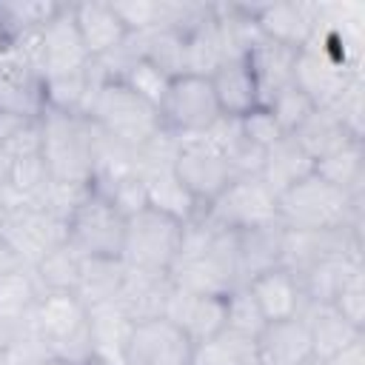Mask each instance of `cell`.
Listing matches in <instances>:
<instances>
[{"mask_svg": "<svg viewBox=\"0 0 365 365\" xmlns=\"http://www.w3.org/2000/svg\"><path fill=\"white\" fill-rule=\"evenodd\" d=\"M177 288L194 294L225 297L242 285L240 259H237V234L217 228L205 214L194 217L182 228L180 254L168 271Z\"/></svg>", "mask_w": 365, "mask_h": 365, "instance_id": "obj_1", "label": "cell"}, {"mask_svg": "<svg viewBox=\"0 0 365 365\" xmlns=\"http://www.w3.org/2000/svg\"><path fill=\"white\" fill-rule=\"evenodd\" d=\"M277 220L291 231H334L362 222V197L345 194L314 171L277 197Z\"/></svg>", "mask_w": 365, "mask_h": 365, "instance_id": "obj_2", "label": "cell"}, {"mask_svg": "<svg viewBox=\"0 0 365 365\" xmlns=\"http://www.w3.org/2000/svg\"><path fill=\"white\" fill-rule=\"evenodd\" d=\"M40 128V157L48 177L57 182L88 185L91 182V148L94 131L83 114H66L46 108L37 120Z\"/></svg>", "mask_w": 365, "mask_h": 365, "instance_id": "obj_3", "label": "cell"}, {"mask_svg": "<svg viewBox=\"0 0 365 365\" xmlns=\"http://www.w3.org/2000/svg\"><path fill=\"white\" fill-rule=\"evenodd\" d=\"M86 120L111 134L114 140L137 148L148 137H154L160 125V111L148 100H143L134 88H128L120 77H106L88 100Z\"/></svg>", "mask_w": 365, "mask_h": 365, "instance_id": "obj_4", "label": "cell"}, {"mask_svg": "<svg viewBox=\"0 0 365 365\" xmlns=\"http://www.w3.org/2000/svg\"><path fill=\"white\" fill-rule=\"evenodd\" d=\"M182 228L185 222H180L177 217L145 205L125 220V240L120 259L137 271L168 274L182 245Z\"/></svg>", "mask_w": 365, "mask_h": 365, "instance_id": "obj_5", "label": "cell"}, {"mask_svg": "<svg viewBox=\"0 0 365 365\" xmlns=\"http://www.w3.org/2000/svg\"><path fill=\"white\" fill-rule=\"evenodd\" d=\"M34 322L54 359L74 365L91 359L88 308L77 299L74 291H43L34 308Z\"/></svg>", "mask_w": 365, "mask_h": 365, "instance_id": "obj_6", "label": "cell"}, {"mask_svg": "<svg viewBox=\"0 0 365 365\" xmlns=\"http://www.w3.org/2000/svg\"><path fill=\"white\" fill-rule=\"evenodd\" d=\"M9 48H14L17 54H23L40 74L46 77H60V74H71L80 71L91 63L80 31L74 26V14H71V3H60L57 14L29 40L11 43Z\"/></svg>", "mask_w": 365, "mask_h": 365, "instance_id": "obj_7", "label": "cell"}, {"mask_svg": "<svg viewBox=\"0 0 365 365\" xmlns=\"http://www.w3.org/2000/svg\"><path fill=\"white\" fill-rule=\"evenodd\" d=\"M125 214L91 185L66 220V240L83 257H111L120 259L125 240Z\"/></svg>", "mask_w": 365, "mask_h": 365, "instance_id": "obj_8", "label": "cell"}, {"mask_svg": "<svg viewBox=\"0 0 365 365\" xmlns=\"http://www.w3.org/2000/svg\"><path fill=\"white\" fill-rule=\"evenodd\" d=\"M160 125L174 137H197L205 134L220 117V103L214 97L211 80L200 74H180L168 83L160 106Z\"/></svg>", "mask_w": 365, "mask_h": 365, "instance_id": "obj_9", "label": "cell"}, {"mask_svg": "<svg viewBox=\"0 0 365 365\" xmlns=\"http://www.w3.org/2000/svg\"><path fill=\"white\" fill-rule=\"evenodd\" d=\"M217 228L225 231H245L254 225L277 222V197L274 191L259 180V174L251 177H234L202 211Z\"/></svg>", "mask_w": 365, "mask_h": 365, "instance_id": "obj_10", "label": "cell"}, {"mask_svg": "<svg viewBox=\"0 0 365 365\" xmlns=\"http://www.w3.org/2000/svg\"><path fill=\"white\" fill-rule=\"evenodd\" d=\"M0 237L26 268H34L51 248L66 242V222L43 211L37 202L0 208Z\"/></svg>", "mask_w": 365, "mask_h": 365, "instance_id": "obj_11", "label": "cell"}, {"mask_svg": "<svg viewBox=\"0 0 365 365\" xmlns=\"http://www.w3.org/2000/svg\"><path fill=\"white\" fill-rule=\"evenodd\" d=\"M174 174L202 211L234 180L225 157L220 154V148L205 134L180 140L177 157H174Z\"/></svg>", "mask_w": 365, "mask_h": 365, "instance_id": "obj_12", "label": "cell"}, {"mask_svg": "<svg viewBox=\"0 0 365 365\" xmlns=\"http://www.w3.org/2000/svg\"><path fill=\"white\" fill-rule=\"evenodd\" d=\"M125 365H191L194 342L165 317L134 322L125 351Z\"/></svg>", "mask_w": 365, "mask_h": 365, "instance_id": "obj_13", "label": "cell"}, {"mask_svg": "<svg viewBox=\"0 0 365 365\" xmlns=\"http://www.w3.org/2000/svg\"><path fill=\"white\" fill-rule=\"evenodd\" d=\"M0 111L23 120H40L46 111L43 74L9 46L0 54Z\"/></svg>", "mask_w": 365, "mask_h": 365, "instance_id": "obj_14", "label": "cell"}, {"mask_svg": "<svg viewBox=\"0 0 365 365\" xmlns=\"http://www.w3.org/2000/svg\"><path fill=\"white\" fill-rule=\"evenodd\" d=\"M254 17L262 31V37L302 48L317 26H319V6L305 3V0H291V3H254Z\"/></svg>", "mask_w": 365, "mask_h": 365, "instance_id": "obj_15", "label": "cell"}, {"mask_svg": "<svg viewBox=\"0 0 365 365\" xmlns=\"http://www.w3.org/2000/svg\"><path fill=\"white\" fill-rule=\"evenodd\" d=\"M163 317L171 319L194 345H200L225 328V297L194 294L174 285Z\"/></svg>", "mask_w": 365, "mask_h": 365, "instance_id": "obj_16", "label": "cell"}, {"mask_svg": "<svg viewBox=\"0 0 365 365\" xmlns=\"http://www.w3.org/2000/svg\"><path fill=\"white\" fill-rule=\"evenodd\" d=\"M43 297V288L34 279L31 268L0 277V348H9L23 331L34 325V308Z\"/></svg>", "mask_w": 365, "mask_h": 365, "instance_id": "obj_17", "label": "cell"}, {"mask_svg": "<svg viewBox=\"0 0 365 365\" xmlns=\"http://www.w3.org/2000/svg\"><path fill=\"white\" fill-rule=\"evenodd\" d=\"M356 77V71L342 68L339 63H334L331 57H325L319 48L314 46H302L297 51V63H294V86L317 106V108H328L342 88Z\"/></svg>", "mask_w": 365, "mask_h": 365, "instance_id": "obj_18", "label": "cell"}, {"mask_svg": "<svg viewBox=\"0 0 365 365\" xmlns=\"http://www.w3.org/2000/svg\"><path fill=\"white\" fill-rule=\"evenodd\" d=\"M71 14H74V26L91 60H100L117 51L128 37V29L114 11V3H100V0L71 3Z\"/></svg>", "mask_w": 365, "mask_h": 365, "instance_id": "obj_19", "label": "cell"}, {"mask_svg": "<svg viewBox=\"0 0 365 365\" xmlns=\"http://www.w3.org/2000/svg\"><path fill=\"white\" fill-rule=\"evenodd\" d=\"M245 288L257 299L265 322L299 317L302 308H305V297H302V288H299L297 274L288 271V268H282V265L279 268H271L265 274H257L254 279L245 282Z\"/></svg>", "mask_w": 365, "mask_h": 365, "instance_id": "obj_20", "label": "cell"}, {"mask_svg": "<svg viewBox=\"0 0 365 365\" xmlns=\"http://www.w3.org/2000/svg\"><path fill=\"white\" fill-rule=\"evenodd\" d=\"M171 288L174 282L168 274H151V271H137L125 265V279H123L117 305L125 311L131 322L157 319L165 314Z\"/></svg>", "mask_w": 365, "mask_h": 365, "instance_id": "obj_21", "label": "cell"}, {"mask_svg": "<svg viewBox=\"0 0 365 365\" xmlns=\"http://www.w3.org/2000/svg\"><path fill=\"white\" fill-rule=\"evenodd\" d=\"M234 234H237V259H240L242 285L248 279H254L257 274H265V271L282 265L285 225L279 220L265 222V225H254L245 231H234Z\"/></svg>", "mask_w": 365, "mask_h": 365, "instance_id": "obj_22", "label": "cell"}, {"mask_svg": "<svg viewBox=\"0 0 365 365\" xmlns=\"http://www.w3.org/2000/svg\"><path fill=\"white\" fill-rule=\"evenodd\" d=\"M257 359L262 365H305L314 359L305 322L299 317L268 322L257 336Z\"/></svg>", "mask_w": 365, "mask_h": 365, "instance_id": "obj_23", "label": "cell"}, {"mask_svg": "<svg viewBox=\"0 0 365 365\" xmlns=\"http://www.w3.org/2000/svg\"><path fill=\"white\" fill-rule=\"evenodd\" d=\"M297 51L291 46L274 43L268 37H262L251 51H248V66L254 71L257 88H259V106H265L274 94H279L282 88H288L294 83V63H297Z\"/></svg>", "mask_w": 365, "mask_h": 365, "instance_id": "obj_24", "label": "cell"}, {"mask_svg": "<svg viewBox=\"0 0 365 365\" xmlns=\"http://www.w3.org/2000/svg\"><path fill=\"white\" fill-rule=\"evenodd\" d=\"M208 80H211L222 117H242L259 106V88H257L254 71L245 57L225 60Z\"/></svg>", "mask_w": 365, "mask_h": 365, "instance_id": "obj_25", "label": "cell"}, {"mask_svg": "<svg viewBox=\"0 0 365 365\" xmlns=\"http://www.w3.org/2000/svg\"><path fill=\"white\" fill-rule=\"evenodd\" d=\"M299 319L305 322L314 356H319V359H328L331 354H336L339 348H345L348 342H354L356 336L365 334L354 322H348L331 302H305Z\"/></svg>", "mask_w": 365, "mask_h": 365, "instance_id": "obj_26", "label": "cell"}, {"mask_svg": "<svg viewBox=\"0 0 365 365\" xmlns=\"http://www.w3.org/2000/svg\"><path fill=\"white\" fill-rule=\"evenodd\" d=\"M308 174H314V160L294 143V137L285 134L274 145L265 148L262 165H259V180L274 191V197H279L282 191H288L291 185L305 180Z\"/></svg>", "mask_w": 365, "mask_h": 365, "instance_id": "obj_27", "label": "cell"}, {"mask_svg": "<svg viewBox=\"0 0 365 365\" xmlns=\"http://www.w3.org/2000/svg\"><path fill=\"white\" fill-rule=\"evenodd\" d=\"M131 319L117 302L88 308V339H91V356L106 362H123V351L131 334Z\"/></svg>", "mask_w": 365, "mask_h": 365, "instance_id": "obj_28", "label": "cell"}, {"mask_svg": "<svg viewBox=\"0 0 365 365\" xmlns=\"http://www.w3.org/2000/svg\"><path fill=\"white\" fill-rule=\"evenodd\" d=\"M123 279H125V262L123 259L83 257V268H80V279H77L74 294L86 308L108 305V302H117Z\"/></svg>", "mask_w": 365, "mask_h": 365, "instance_id": "obj_29", "label": "cell"}, {"mask_svg": "<svg viewBox=\"0 0 365 365\" xmlns=\"http://www.w3.org/2000/svg\"><path fill=\"white\" fill-rule=\"evenodd\" d=\"M356 268H362V259H354L345 254H331L305 265L302 271H297L305 302H334V297Z\"/></svg>", "mask_w": 365, "mask_h": 365, "instance_id": "obj_30", "label": "cell"}, {"mask_svg": "<svg viewBox=\"0 0 365 365\" xmlns=\"http://www.w3.org/2000/svg\"><path fill=\"white\" fill-rule=\"evenodd\" d=\"M205 137L220 148V154L225 157V163H228V168H231L234 177L259 174L265 148L254 145V143L242 134L237 117H220V120L205 131Z\"/></svg>", "mask_w": 365, "mask_h": 365, "instance_id": "obj_31", "label": "cell"}, {"mask_svg": "<svg viewBox=\"0 0 365 365\" xmlns=\"http://www.w3.org/2000/svg\"><path fill=\"white\" fill-rule=\"evenodd\" d=\"M288 137H294V143H297L314 163H319V160L328 157L331 151L342 148L345 143L356 140V137L348 134V128L336 120V114H334L331 108H314V111L299 123V128H297L294 134H288Z\"/></svg>", "mask_w": 365, "mask_h": 365, "instance_id": "obj_32", "label": "cell"}, {"mask_svg": "<svg viewBox=\"0 0 365 365\" xmlns=\"http://www.w3.org/2000/svg\"><path fill=\"white\" fill-rule=\"evenodd\" d=\"M54 0H0V40L6 46L34 37L54 14Z\"/></svg>", "mask_w": 365, "mask_h": 365, "instance_id": "obj_33", "label": "cell"}, {"mask_svg": "<svg viewBox=\"0 0 365 365\" xmlns=\"http://www.w3.org/2000/svg\"><path fill=\"white\" fill-rule=\"evenodd\" d=\"M314 171L328 180L331 185L342 188L351 197H362L365 191V148L362 140H351L342 148L331 151L319 163H314Z\"/></svg>", "mask_w": 365, "mask_h": 365, "instance_id": "obj_34", "label": "cell"}, {"mask_svg": "<svg viewBox=\"0 0 365 365\" xmlns=\"http://www.w3.org/2000/svg\"><path fill=\"white\" fill-rule=\"evenodd\" d=\"M140 177V174H137ZM143 188H145V200L151 208L165 211L171 217H177L180 222H191L194 217L202 214V208L191 200V194L182 188V182L177 180L174 168L165 171H154V174H143Z\"/></svg>", "mask_w": 365, "mask_h": 365, "instance_id": "obj_35", "label": "cell"}, {"mask_svg": "<svg viewBox=\"0 0 365 365\" xmlns=\"http://www.w3.org/2000/svg\"><path fill=\"white\" fill-rule=\"evenodd\" d=\"M140 57L157 66L165 77L185 74V37L168 26H157L151 31H140Z\"/></svg>", "mask_w": 365, "mask_h": 365, "instance_id": "obj_36", "label": "cell"}, {"mask_svg": "<svg viewBox=\"0 0 365 365\" xmlns=\"http://www.w3.org/2000/svg\"><path fill=\"white\" fill-rule=\"evenodd\" d=\"M254 359H257V339L222 328L205 342L194 345L191 365H251Z\"/></svg>", "mask_w": 365, "mask_h": 365, "instance_id": "obj_37", "label": "cell"}, {"mask_svg": "<svg viewBox=\"0 0 365 365\" xmlns=\"http://www.w3.org/2000/svg\"><path fill=\"white\" fill-rule=\"evenodd\" d=\"M225 60L228 57H225V48H222L217 23H214V3H211V17L185 34V74L211 77Z\"/></svg>", "mask_w": 365, "mask_h": 365, "instance_id": "obj_38", "label": "cell"}, {"mask_svg": "<svg viewBox=\"0 0 365 365\" xmlns=\"http://www.w3.org/2000/svg\"><path fill=\"white\" fill-rule=\"evenodd\" d=\"M80 268H83V254L74 251L66 240L57 248H51L31 271L43 291H74L80 279Z\"/></svg>", "mask_w": 365, "mask_h": 365, "instance_id": "obj_39", "label": "cell"}, {"mask_svg": "<svg viewBox=\"0 0 365 365\" xmlns=\"http://www.w3.org/2000/svg\"><path fill=\"white\" fill-rule=\"evenodd\" d=\"M265 325L268 322H265L257 299L251 297V291L245 285H240V288H234V291L225 294V328L257 339Z\"/></svg>", "mask_w": 365, "mask_h": 365, "instance_id": "obj_40", "label": "cell"}, {"mask_svg": "<svg viewBox=\"0 0 365 365\" xmlns=\"http://www.w3.org/2000/svg\"><path fill=\"white\" fill-rule=\"evenodd\" d=\"M265 106L271 108V114H274L277 125L282 128V134H294V131L299 128V123L317 108L294 83H291L288 88H282L279 94H274Z\"/></svg>", "mask_w": 365, "mask_h": 365, "instance_id": "obj_41", "label": "cell"}, {"mask_svg": "<svg viewBox=\"0 0 365 365\" xmlns=\"http://www.w3.org/2000/svg\"><path fill=\"white\" fill-rule=\"evenodd\" d=\"M362 91H365V80H362V74H356L342 88V94L328 106L336 114V120L348 128V134L356 137V140L365 137V114H362L365 111V103H362Z\"/></svg>", "mask_w": 365, "mask_h": 365, "instance_id": "obj_42", "label": "cell"}, {"mask_svg": "<svg viewBox=\"0 0 365 365\" xmlns=\"http://www.w3.org/2000/svg\"><path fill=\"white\" fill-rule=\"evenodd\" d=\"M128 88H134L143 100H148L151 106H160V100H163V94H165V88H168V83H171V77H165L157 66H151L148 60H134L125 71H123V77H120Z\"/></svg>", "mask_w": 365, "mask_h": 365, "instance_id": "obj_43", "label": "cell"}, {"mask_svg": "<svg viewBox=\"0 0 365 365\" xmlns=\"http://www.w3.org/2000/svg\"><path fill=\"white\" fill-rule=\"evenodd\" d=\"M88 191V185H74V182H57V180H48V185L43 188V194L37 197V205L43 211H48L51 217L57 220H68L71 211L77 208V202L83 200V194Z\"/></svg>", "mask_w": 365, "mask_h": 365, "instance_id": "obj_44", "label": "cell"}, {"mask_svg": "<svg viewBox=\"0 0 365 365\" xmlns=\"http://www.w3.org/2000/svg\"><path fill=\"white\" fill-rule=\"evenodd\" d=\"M114 11L120 14L128 34H140L163 26V0H125V3H114Z\"/></svg>", "mask_w": 365, "mask_h": 365, "instance_id": "obj_45", "label": "cell"}, {"mask_svg": "<svg viewBox=\"0 0 365 365\" xmlns=\"http://www.w3.org/2000/svg\"><path fill=\"white\" fill-rule=\"evenodd\" d=\"M348 322H354L359 331H365V271L362 268H356L348 279H345V285L339 288V294L334 297V302H331Z\"/></svg>", "mask_w": 365, "mask_h": 365, "instance_id": "obj_46", "label": "cell"}, {"mask_svg": "<svg viewBox=\"0 0 365 365\" xmlns=\"http://www.w3.org/2000/svg\"><path fill=\"white\" fill-rule=\"evenodd\" d=\"M237 120H240L242 134H245L254 145H259V148H268V145H274L279 137H285L282 128L277 125V120H274V114H271L268 106H257V108H251L248 114H242V117H237Z\"/></svg>", "mask_w": 365, "mask_h": 365, "instance_id": "obj_47", "label": "cell"}, {"mask_svg": "<svg viewBox=\"0 0 365 365\" xmlns=\"http://www.w3.org/2000/svg\"><path fill=\"white\" fill-rule=\"evenodd\" d=\"M322 362L325 365H365V334L356 336L354 342H348L345 348H339L336 354H331Z\"/></svg>", "mask_w": 365, "mask_h": 365, "instance_id": "obj_48", "label": "cell"}, {"mask_svg": "<svg viewBox=\"0 0 365 365\" xmlns=\"http://www.w3.org/2000/svg\"><path fill=\"white\" fill-rule=\"evenodd\" d=\"M20 268H26L20 259H17V254L9 248V242L0 237V277H6V274H14V271H20Z\"/></svg>", "mask_w": 365, "mask_h": 365, "instance_id": "obj_49", "label": "cell"}, {"mask_svg": "<svg viewBox=\"0 0 365 365\" xmlns=\"http://www.w3.org/2000/svg\"><path fill=\"white\" fill-rule=\"evenodd\" d=\"M37 365H74V362H66V359H43V362H37Z\"/></svg>", "mask_w": 365, "mask_h": 365, "instance_id": "obj_50", "label": "cell"}, {"mask_svg": "<svg viewBox=\"0 0 365 365\" xmlns=\"http://www.w3.org/2000/svg\"><path fill=\"white\" fill-rule=\"evenodd\" d=\"M83 365H111V362H106V359H97V356H91V359H86Z\"/></svg>", "mask_w": 365, "mask_h": 365, "instance_id": "obj_51", "label": "cell"}, {"mask_svg": "<svg viewBox=\"0 0 365 365\" xmlns=\"http://www.w3.org/2000/svg\"><path fill=\"white\" fill-rule=\"evenodd\" d=\"M0 365H11V362H9V354H6L3 348H0Z\"/></svg>", "mask_w": 365, "mask_h": 365, "instance_id": "obj_52", "label": "cell"}, {"mask_svg": "<svg viewBox=\"0 0 365 365\" xmlns=\"http://www.w3.org/2000/svg\"><path fill=\"white\" fill-rule=\"evenodd\" d=\"M305 365H325V362H322V359H319V356H314V359H308V362H305Z\"/></svg>", "mask_w": 365, "mask_h": 365, "instance_id": "obj_53", "label": "cell"}, {"mask_svg": "<svg viewBox=\"0 0 365 365\" xmlns=\"http://www.w3.org/2000/svg\"><path fill=\"white\" fill-rule=\"evenodd\" d=\"M3 48H6V43H3V40H0V54H3Z\"/></svg>", "mask_w": 365, "mask_h": 365, "instance_id": "obj_54", "label": "cell"}, {"mask_svg": "<svg viewBox=\"0 0 365 365\" xmlns=\"http://www.w3.org/2000/svg\"><path fill=\"white\" fill-rule=\"evenodd\" d=\"M251 365H262V362H259V359H254V362H251Z\"/></svg>", "mask_w": 365, "mask_h": 365, "instance_id": "obj_55", "label": "cell"}, {"mask_svg": "<svg viewBox=\"0 0 365 365\" xmlns=\"http://www.w3.org/2000/svg\"><path fill=\"white\" fill-rule=\"evenodd\" d=\"M114 365H125V362H114Z\"/></svg>", "mask_w": 365, "mask_h": 365, "instance_id": "obj_56", "label": "cell"}]
</instances>
